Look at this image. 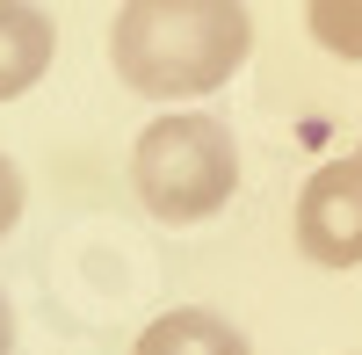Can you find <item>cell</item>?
<instances>
[{"mask_svg":"<svg viewBox=\"0 0 362 355\" xmlns=\"http://www.w3.org/2000/svg\"><path fill=\"white\" fill-rule=\"evenodd\" d=\"M254 51L247 0H124L109 29L116 80L153 102L210 95L225 87Z\"/></svg>","mask_w":362,"mask_h":355,"instance_id":"6da1fadb","label":"cell"},{"mask_svg":"<svg viewBox=\"0 0 362 355\" xmlns=\"http://www.w3.org/2000/svg\"><path fill=\"white\" fill-rule=\"evenodd\" d=\"M131 189H138V203L160 225L218 218L232 203V189H239V145H232V131L218 124V116L174 109V116H160V124L138 131Z\"/></svg>","mask_w":362,"mask_h":355,"instance_id":"7a4b0ae2","label":"cell"},{"mask_svg":"<svg viewBox=\"0 0 362 355\" xmlns=\"http://www.w3.org/2000/svg\"><path fill=\"white\" fill-rule=\"evenodd\" d=\"M297 247L319 269H355L362 261V160L319 167L297 196Z\"/></svg>","mask_w":362,"mask_h":355,"instance_id":"3957f363","label":"cell"},{"mask_svg":"<svg viewBox=\"0 0 362 355\" xmlns=\"http://www.w3.org/2000/svg\"><path fill=\"white\" fill-rule=\"evenodd\" d=\"M131 355H254V348H247V334H239L232 319L203 312V305H174V312H160L153 327L138 334Z\"/></svg>","mask_w":362,"mask_h":355,"instance_id":"277c9868","label":"cell"},{"mask_svg":"<svg viewBox=\"0 0 362 355\" xmlns=\"http://www.w3.org/2000/svg\"><path fill=\"white\" fill-rule=\"evenodd\" d=\"M51 66V22L29 0H0V102L29 95Z\"/></svg>","mask_w":362,"mask_h":355,"instance_id":"5b68a950","label":"cell"},{"mask_svg":"<svg viewBox=\"0 0 362 355\" xmlns=\"http://www.w3.org/2000/svg\"><path fill=\"white\" fill-rule=\"evenodd\" d=\"M305 22H312L319 51L362 66V0H305Z\"/></svg>","mask_w":362,"mask_h":355,"instance_id":"8992f818","label":"cell"},{"mask_svg":"<svg viewBox=\"0 0 362 355\" xmlns=\"http://www.w3.org/2000/svg\"><path fill=\"white\" fill-rule=\"evenodd\" d=\"M15 218H22V174H15V160H0V240L15 232Z\"/></svg>","mask_w":362,"mask_h":355,"instance_id":"52a82bcc","label":"cell"},{"mask_svg":"<svg viewBox=\"0 0 362 355\" xmlns=\"http://www.w3.org/2000/svg\"><path fill=\"white\" fill-rule=\"evenodd\" d=\"M15 348V312H8V298H0V355Z\"/></svg>","mask_w":362,"mask_h":355,"instance_id":"ba28073f","label":"cell"},{"mask_svg":"<svg viewBox=\"0 0 362 355\" xmlns=\"http://www.w3.org/2000/svg\"><path fill=\"white\" fill-rule=\"evenodd\" d=\"M355 160H362V153H355Z\"/></svg>","mask_w":362,"mask_h":355,"instance_id":"9c48e42d","label":"cell"}]
</instances>
